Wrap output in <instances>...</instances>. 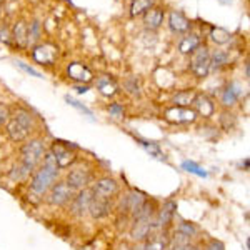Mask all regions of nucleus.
I'll return each instance as SVG.
<instances>
[{
	"label": "nucleus",
	"mask_w": 250,
	"mask_h": 250,
	"mask_svg": "<svg viewBox=\"0 0 250 250\" xmlns=\"http://www.w3.org/2000/svg\"><path fill=\"white\" fill-rule=\"evenodd\" d=\"M185 250H200V245L199 244H190Z\"/></svg>",
	"instance_id": "nucleus-43"
},
{
	"label": "nucleus",
	"mask_w": 250,
	"mask_h": 250,
	"mask_svg": "<svg viewBox=\"0 0 250 250\" xmlns=\"http://www.w3.org/2000/svg\"><path fill=\"white\" fill-rule=\"evenodd\" d=\"M92 200H94V192H92L90 187L75 192L74 199L68 202V210L74 217L82 219V217L88 215V207H90Z\"/></svg>",
	"instance_id": "nucleus-11"
},
{
	"label": "nucleus",
	"mask_w": 250,
	"mask_h": 250,
	"mask_svg": "<svg viewBox=\"0 0 250 250\" xmlns=\"http://www.w3.org/2000/svg\"><path fill=\"white\" fill-rule=\"evenodd\" d=\"M65 184L72 188L74 192L83 190V188L90 187L92 182H94V173L88 167H83V165H74L70 167V170L65 173Z\"/></svg>",
	"instance_id": "nucleus-6"
},
{
	"label": "nucleus",
	"mask_w": 250,
	"mask_h": 250,
	"mask_svg": "<svg viewBox=\"0 0 250 250\" xmlns=\"http://www.w3.org/2000/svg\"><path fill=\"white\" fill-rule=\"evenodd\" d=\"M75 192L65 184V180H57L50 187V190L45 195V202L50 207H65L72 199H74Z\"/></svg>",
	"instance_id": "nucleus-7"
},
{
	"label": "nucleus",
	"mask_w": 250,
	"mask_h": 250,
	"mask_svg": "<svg viewBox=\"0 0 250 250\" xmlns=\"http://www.w3.org/2000/svg\"><path fill=\"white\" fill-rule=\"evenodd\" d=\"M190 244H193V240L190 237H187L185 233L173 230L168 233V244H167V250H185Z\"/></svg>",
	"instance_id": "nucleus-21"
},
{
	"label": "nucleus",
	"mask_w": 250,
	"mask_h": 250,
	"mask_svg": "<svg viewBox=\"0 0 250 250\" xmlns=\"http://www.w3.org/2000/svg\"><path fill=\"white\" fill-rule=\"evenodd\" d=\"M197 92L193 90H180L173 95L172 102L175 107H190L193 102V97H195Z\"/></svg>",
	"instance_id": "nucleus-27"
},
{
	"label": "nucleus",
	"mask_w": 250,
	"mask_h": 250,
	"mask_svg": "<svg viewBox=\"0 0 250 250\" xmlns=\"http://www.w3.org/2000/svg\"><path fill=\"white\" fill-rule=\"evenodd\" d=\"M200 250H225V245L217 239H208L204 245H200Z\"/></svg>",
	"instance_id": "nucleus-36"
},
{
	"label": "nucleus",
	"mask_w": 250,
	"mask_h": 250,
	"mask_svg": "<svg viewBox=\"0 0 250 250\" xmlns=\"http://www.w3.org/2000/svg\"><path fill=\"white\" fill-rule=\"evenodd\" d=\"M60 175V168L57 162H55L54 155L47 150V154L43 155L42 164L32 172V175L29 177L30 184H29V190L34 197L37 199H43L47 195V192L50 190V187L59 180Z\"/></svg>",
	"instance_id": "nucleus-1"
},
{
	"label": "nucleus",
	"mask_w": 250,
	"mask_h": 250,
	"mask_svg": "<svg viewBox=\"0 0 250 250\" xmlns=\"http://www.w3.org/2000/svg\"><path fill=\"white\" fill-rule=\"evenodd\" d=\"M27 30L29 25L25 22H17L12 29V40L17 43V47H27Z\"/></svg>",
	"instance_id": "nucleus-26"
},
{
	"label": "nucleus",
	"mask_w": 250,
	"mask_h": 250,
	"mask_svg": "<svg viewBox=\"0 0 250 250\" xmlns=\"http://www.w3.org/2000/svg\"><path fill=\"white\" fill-rule=\"evenodd\" d=\"M92 192L95 197H102V199H110L114 200L120 192V184L117 182L114 177H100L94 184L90 185Z\"/></svg>",
	"instance_id": "nucleus-12"
},
{
	"label": "nucleus",
	"mask_w": 250,
	"mask_h": 250,
	"mask_svg": "<svg viewBox=\"0 0 250 250\" xmlns=\"http://www.w3.org/2000/svg\"><path fill=\"white\" fill-rule=\"evenodd\" d=\"M47 154V147L45 142L42 139H30L20 148V159L19 164L29 172V175H32V172L42 164L43 155Z\"/></svg>",
	"instance_id": "nucleus-4"
},
{
	"label": "nucleus",
	"mask_w": 250,
	"mask_h": 250,
	"mask_svg": "<svg viewBox=\"0 0 250 250\" xmlns=\"http://www.w3.org/2000/svg\"><path fill=\"white\" fill-rule=\"evenodd\" d=\"M10 119V108L7 104H0V127L5 125Z\"/></svg>",
	"instance_id": "nucleus-37"
},
{
	"label": "nucleus",
	"mask_w": 250,
	"mask_h": 250,
	"mask_svg": "<svg viewBox=\"0 0 250 250\" xmlns=\"http://www.w3.org/2000/svg\"><path fill=\"white\" fill-rule=\"evenodd\" d=\"M35 128V119L25 108H19L15 114H10V119L7 122V135L12 142L20 144L25 142Z\"/></svg>",
	"instance_id": "nucleus-3"
},
{
	"label": "nucleus",
	"mask_w": 250,
	"mask_h": 250,
	"mask_svg": "<svg viewBox=\"0 0 250 250\" xmlns=\"http://www.w3.org/2000/svg\"><path fill=\"white\" fill-rule=\"evenodd\" d=\"M232 39L230 32L222 29V27H213L210 30V40L213 43H217V45H225V43H229Z\"/></svg>",
	"instance_id": "nucleus-30"
},
{
	"label": "nucleus",
	"mask_w": 250,
	"mask_h": 250,
	"mask_svg": "<svg viewBox=\"0 0 250 250\" xmlns=\"http://www.w3.org/2000/svg\"><path fill=\"white\" fill-rule=\"evenodd\" d=\"M182 168H184V170H187L188 173H193V175H197V177H202V179H205V177L208 175L205 168L200 167L199 164L192 162V160H184V162H182Z\"/></svg>",
	"instance_id": "nucleus-33"
},
{
	"label": "nucleus",
	"mask_w": 250,
	"mask_h": 250,
	"mask_svg": "<svg viewBox=\"0 0 250 250\" xmlns=\"http://www.w3.org/2000/svg\"><path fill=\"white\" fill-rule=\"evenodd\" d=\"M168 27H170V30L175 32V34H187V32L192 29V22L185 17L182 12L172 10L170 14H168Z\"/></svg>",
	"instance_id": "nucleus-17"
},
{
	"label": "nucleus",
	"mask_w": 250,
	"mask_h": 250,
	"mask_svg": "<svg viewBox=\"0 0 250 250\" xmlns=\"http://www.w3.org/2000/svg\"><path fill=\"white\" fill-rule=\"evenodd\" d=\"M55 57H57V48L54 45H37L34 48V59L37 60L42 65H52L55 62Z\"/></svg>",
	"instance_id": "nucleus-19"
},
{
	"label": "nucleus",
	"mask_w": 250,
	"mask_h": 250,
	"mask_svg": "<svg viewBox=\"0 0 250 250\" xmlns=\"http://www.w3.org/2000/svg\"><path fill=\"white\" fill-rule=\"evenodd\" d=\"M190 70L197 79H204L208 75V72H210V52L205 45H200L190 54Z\"/></svg>",
	"instance_id": "nucleus-9"
},
{
	"label": "nucleus",
	"mask_w": 250,
	"mask_h": 250,
	"mask_svg": "<svg viewBox=\"0 0 250 250\" xmlns=\"http://www.w3.org/2000/svg\"><path fill=\"white\" fill-rule=\"evenodd\" d=\"M164 119L170 124H192L197 120V114L192 107H168L164 112Z\"/></svg>",
	"instance_id": "nucleus-13"
},
{
	"label": "nucleus",
	"mask_w": 250,
	"mask_h": 250,
	"mask_svg": "<svg viewBox=\"0 0 250 250\" xmlns=\"http://www.w3.org/2000/svg\"><path fill=\"white\" fill-rule=\"evenodd\" d=\"M0 40L5 43L12 42V32L9 30V27H7L5 23H0Z\"/></svg>",
	"instance_id": "nucleus-39"
},
{
	"label": "nucleus",
	"mask_w": 250,
	"mask_h": 250,
	"mask_svg": "<svg viewBox=\"0 0 250 250\" xmlns=\"http://www.w3.org/2000/svg\"><path fill=\"white\" fill-rule=\"evenodd\" d=\"M75 90H77L79 94H85V92L88 90V87L87 85H77L75 87Z\"/></svg>",
	"instance_id": "nucleus-42"
},
{
	"label": "nucleus",
	"mask_w": 250,
	"mask_h": 250,
	"mask_svg": "<svg viewBox=\"0 0 250 250\" xmlns=\"http://www.w3.org/2000/svg\"><path fill=\"white\" fill-rule=\"evenodd\" d=\"M137 142L142 145L147 154H150V157H155V159H159V160H165V154L162 152V148L159 147V144L148 142V140H144V139H137Z\"/></svg>",
	"instance_id": "nucleus-31"
},
{
	"label": "nucleus",
	"mask_w": 250,
	"mask_h": 250,
	"mask_svg": "<svg viewBox=\"0 0 250 250\" xmlns=\"http://www.w3.org/2000/svg\"><path fill=\"white\" fill-rule=\"evenodd\" d=\"M0 14H2V2H0Z\"/></svg>",
	"instance_id": "nucleus-45"
},
{
	"label": "nucleus",
	"mask_w": 250,
	"mask_h": 250,
	"mask_svg": "<svg viewBox=\"0 0 250 250\" xmlns=\"http://www.w3.org/2000/svg\"><path fill=\"white\" fill-rule=\"evenodd\" d=\"M240 97H242V87H240V83L232 82V83H229V85L225 87L224 92H222L220 102H222V105H224V107H233L237 102H239Z\"/></svg>",
	"instance_id": "nucleus-20"
},
{
	"label": "nucleus",
	"mask_w": 250,
	"mask_h": 250,
	"mask_svg": "<svg viewBox=\"0 0 250 250\" xmlns=\"http://www.w3.org/2000/svg\"><path fill=\"white\" fill-rule=\"evenodd\" d=\"M124 87L130 95H134V97L140 95V85H139V80H137V77H128L127 80H125Z\"/></svg>",
	"instance_id": "nucleus-35"
},
{
	"label": "nucleus",
	"mask_w": 250,
	"mask_h": 250,
	"mask_svg": "<svg viewBox=\"0 0 250 250\" xmlns=\"http://www.w3.org/2000/svg\"><path fill=\"white\" fill-rule=\"evenodd\" d=\"M202 43H200V35L199 34H188L180 40L179 43V50L180 54H185V55H190L195 48H199Z\"/></svg>",
	"instance_id": "nucleus-23"
},
{
	"label": "nucleus",
	"mask_w": 250,
	"mask_h": 250,
	"mask_svg": "<svg viewBox=\"0 0 250 250\" xmlns=\"http://www.w3.org/2000/svg\"><path fill=\"white\" fill-rule=\"evenodd\" d=\"M175 213H177L175 200H165L160 207H157V213H155L157 230L170 232L173 227V222H175Z\"/></svg>",
	"instance_id": "nucleus-10"
},
{
	"label": "nucleus",
	"mask_w": 250,
	"mask_h": 250,
	"mask_svg": "<svg viewBox=\"0 0 250 250\" xmlns=\"http://www.w3.org/2000/svg\"><path fill=\"white\" fill-rule=\"evenodd\" d=\"M40 35H42V25H40V22H32L29 25V30H27V47L29 45H34L35 42L40 39Z\"/></svg>",
	"instance_id": "nucleus-32"
},
{
	"label": "nucleus",
	"mask_w": 250,
	"mask_h": 250,
	"mask_svg": "<svg viewBox=\"0 0 250 250\" xmlns=\"http://www.w3.org/2000/svg\"><path fill=\"white\" fill-rule=\"evenodd\" d=\"M229 62H230V55L227 54L225 50H213L210 54V70H222V68H225L229 65Z\"/></svg>",
	"instance_id": "nucleus-24"
},
{
	"label": "nucleus",
	"mask_w": 250,
	"mask_h": 250,
	"mask_svg": "<svg viewBox=\"0 0 250 250\" xmlns=\"http://www.w3.org/2000/svg\"><path fill=\"white\" fill-rule=\"evenodd\" d=\"M249 74H250V72H249V63H245V79H249Z\"/></svg>",
	"instance_id": "nucleus-44"
},
{
	"label": "nucleus",
	"mask_w": 250,
	"mask_h": 250,
	"mask_svg": "<svg viewBox=\"0 0 250 250\" xmlns=\"http://www.w3.org/2000/svg\"><path fill=\"white\" fill-rule=\"evenodd\" d=\"M67 74H68V77H70L72 80L80 82V83H88L92 79H94V74L90 72V68L85 67L83 63H79V62L68 65Z\"/></svg>",
	"instance_id": "nucleus-18"
},
{
	"label": "nucleus",
	"mask_w": 250,
	"mask_h": 250,
	"mask_svg": "<svg viewBox=\"0 0 250 250\" xmlns=\"http://www.w3.org/2000/svg\"><path fill=\"white\" fill-rule=\"evenodd\" d=\"M112 210H114V200L94 195V200H92L90 207H88V215L94 220H102L107 219L112 213Z\"/></svg>",
	"instance_id": "nucleus-14"
},
{
	"label": "nucleus",
	"mask_w": 250,
	"mask_h": 250,
	"mask_svg": "<svg viewBox=\"0 0 250 250\" xmlns=\"http://www.w3.org/2000/svg\"><path fill=\"white\" fill-rule=\"evenodd\" d=\"M145 200H147V197L144 195L142 192H139V190H130L128 193H125V195L120 199V202L117 207H114L117 213H119V217L120 219H124L127 220V222H130L132 217L135 215L137 212L142 208V205L145 204Z\"/></svg>",
	"instance_id": "nucleus-5"
},
{
	"label": "nucleus",
	"mask_w": 250,
	"mask_h": 250,
	"mask_svg": "<svg viewBox=\"0 0 250 250\" xmlns=\"http://www.w3.org/2000/svg\"><path fill=\"white\" fill-rule=\"evenodd\" d=\"M155 0H134L130 7V14L137 17V15H144L147 14L150 9H154Z\"/></svg>",
	"instance_id": "nucleus-29"
},
{
	"label": "nucleus",
	"mask_w": 250,
	"mask_h": 250,
	"mask_svg": "<svg viewBox=\"0 0 250 250\" xmlns=\"http://www.w3.org/2000/svg\"><path fill=\"white\" fill-rule=\"evenodd\" d=\"M108 114H110L112 117H115V119H122L124 107L120 105V104H110V105H108Z\"/></svg>",
	"instance_id": "nucleus-38"
},
{
	"label": "nucleus",
	"mask_w": 250,
	"mask_h": 250,
	"mask_svg": "<svg viewBox=\"0 0 250 250\" xmlns=\"http://www.w3.org/2000/svg\"><path fill=\"white\" fill-rule=\"evenodd\" d=\"M192 105H193L195 114L204 117V119H210V117L215 114V104L212 102L210 97L205 94H195Z\"/></svg>",
	"instance_id": "nucleus-15"
},
{
	"label": "nucleus",
	"mask_w": 250,
	"mask_h": 250,
	"mask_svg": "<svg viewBox=\"0 0 250 250\" xmlns=\"http://www.w3.org/2000/svg\"><path fill=\"white\" fill-rule=\"evenodd\" d=\"M17 67H20L23 72H27L29 75H34V77H37V79H42V74H40V72H37L35 68H32L29 65H25L23 62H17Z\"/></svg>",
	"instance_id": "nucleus-41"
},
{
	"label": "nucleus",
	"mask_w": 250,
	"mask_h": 250,
	"mask_svg": "<svg viewBox=\"0 0 250 250\" xmlns=\"http://www.w3.org/2000/svg\"><path fill=\"white\" fill-rule=\"evenodd\" d=\"M155 213L157 205L154 200H145L139 212L130 219V229L128 233L135 242H144L148 237V233L155 229Z\"/></svg>",
	"instance_id": "nucleus-2"
},
{
	"label": "nucleus",
	"mask_w": 250,
	"mask_h": 250,
	"mask_svg": "<svg viewBox=\"0 0 250 250\" xmlns=\"http://www.w3.org/2000/svg\"><path fill=\"white\" fill-rule=\"evenodd\" d=\"M168 233L170 232H164V230L154 229V230L148 233L147 239L144 240V250H167Z\"/></svg>",
	"instance_id": "nucleus-16"
},
{
	"label": "nucleus",
	"mask_w": 250,
	"mask_h": 250,
	"mask_svg": "<svg viewBox=\"0 0 250 250\" xmlns=\"http://www.w3.org/2000/svg\"><path fill=\"white\" fill-rule=\"evenodd\" d=\"M65 100H67L68 104H70L72 107H75V108H77V110H80V112H82V114H85L87 117H92V112L88 110V108H87L85 105H82V104H80V102H77V100L70 99V97H67Z\"/></svg>",
	"instance_id": "nucleus-40"
},
{
	"label": "nucleus",
	"mask_w": 250,
	"mask_h": 250,
	"mask_svg": "<svg viewBox=\"0 0 250 250\" xmlns=\"http://www.w3.org/2000/svg\"><path fill=\"white\" fill-rule=\"evenodd\" d=\"M175 230L185 233L187 237H190V239H197L200 233V229L197 224H193V222H188V220H179V224L175 225Z\"/></svg>",
	"instance_id": "nucleus-28"
},
{
	"label": "nucleus",
	"mask_w": 250,
	"mask_h": 250,
	"mask_svg": "<svg viewBox=\"0 0 250 250\" xmlns=\"http://www.w3.org/2000/svg\"><path fill=\"white\" fill-rule=\"evenodd\" d=\"M97 88L100 90V94L104 97H114L117 94V83L115 80L108 75H102L97 79Z\"/></svg>",
	"instance_id": "nucleus-25"
},
{
	"label": "nucleus",
	"mask_w": 250,
	"mask_h": 250,
	"mask_svg": "<svg viewBox=\"0 0 250 250\" xmlns=\"http://www.w3.org/2000/svg\"><path fill=\"white\" fill-rule=\"evenodd\" d=\"M52 155H54L55 162H57L60 170L63 168H68V167H74L75 164L79 162V157L75 154L74 148H70L68 144H63V142H54L48 148Z\"/></svg>",
	"instance_id": "nucleus-8"
},
{
	"label": "nucleus",
	"mask_w": 250,
	"mask_h": 250,
	"mask_svg": "<svg viewBox=\"0 0 250 250\" xmlns=\"http://www.w3.org/2000/svg\"><path fill=\"white\" fill-rule=\"evenodd\" d=\"M220 127L224 128V130H232L233 127L237 125V119H235V115L230 114V112H224V114L220 115Z\"/></svg>",
	"instance_id": "nucleus-34"
},
{
	"label": "nucleus",
	"mask_w": 250,
	"mask_h": 250,
	"mask_svg": "<svg viewBox=\"0 0 250 250\" xmlns=\"http://www.w3.org/2000/svg\"><path fill=\"white\" fill-rule=\"evenodd\" d=\"M164 17H165L164 10L159 9V7H155V9H150L147 14H145L144 23H145V27H147V29L157 30L164 23Z\"/></svg>",
	"instance_id": "nucleus-22"
}]
</instances>
